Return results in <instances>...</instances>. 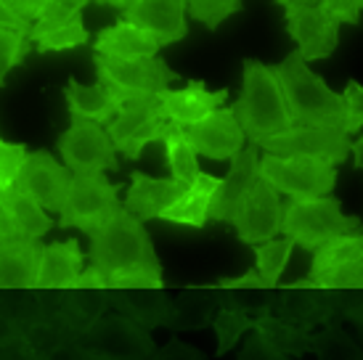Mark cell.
Segmentation results:
<instances>
[{"label":"cell","instance_id":"3","mask_svg":"<svg viewBox=\"0 0 363 360\" xmlns=\"http://www.w3.org/2000/svg\"><path fill=\"white\" fill-rule=\"evenodd\" d=\"M231 111L250 143H257L260 138H268L273 133L286 130L294 125L276 74L271 72V67L255 59L244 61L242 93Z\"/></svg>","mask_w":363,"mask_h":360},{"label":"cell","instance_id":"19","mask_svg":"<svg viewBox=\"0 0 363 360\" xmlns=\"http://www.w3.org/2000/svg\"><path fill=\"white\" fill-rule=\"evenodd\" d=\"M186 189L183 183L175 178H152L146 172H133L130 175V189L125 193L122 207L135 215L141 223L157 220L164 207H170L172 201L181 196Z\"/></svg>","mask_w":363,"mask_h":360},{"label":"cell","instance_id":"14","mask_svg":"<svg viewBox=\"0 0 363 360\" xmlns=\"http://www.w3.org/2000/svg\"><path fill=\"white\" fill-rule=\"evenodd\" d=\"M183 133L196 151V157H207V159L215 162L231 159L233 154H239L244 149V140H247L236 117H233L231 106L228 109H223V106L212 109L207 117L186 125Z\"/></svg>","mask_w":363,"mask_h":360},{"label":"cell","instance_id":"7","mask_svg":"<svg viewBox=\"0 0 363 360\" xmlns=\"http://www.w3.org/2000/svg\"><path fill=\"white\" fill-rule=\"evenodd\" d=\"M164 122L167 120L162 117L157 93H135L125 99L120 111L106 122V135L111 138V146L125 154V159L135 162L149 143L160 140Z\"/></svg>","mask_w":363,"mask_h":360},{"label":"cell","instance_id":"27","mask_svg":"<svg viewBox=\"0 0 363 360\" xmlns=\"http://www.w3.org/2000/svg\"><path fill=\"white\" fill-rule=\"evenodd\" d=\"M292 249H294V241L292 239H268V241H260V244H252V252H255V260H257V276H260V283L262 286H276L284 276V268H286V262L292 257Z\"/></svg>","mask_w":363,"mask_h":360},{"label":"cell","instance_id":"16","mask_svg":"<svg viewBox=\"0 0 363 360\" xmlns=\"http://www.w3.org/2000/svg\"><path fill=\"white\" fill-rule=\"evenodd\" d=\"M257 164H260V151H257L255 143H250L239 154H233L231 170H228L225 178H220V183H218V189H215V193H212L210 199V210H207L210 220H218V223L231 220V215L239 207V201L250 193L255 180L260 178Z\"/></svg>","mask_w":363,"mask_h":360},{"label":"cell","instance_id":"40","mask_svg":"<svg viewBox=\"0 0 363 360\" xmlns=\"http://www.w3.org/2000/svg\"><path fill=\"white\" fill-rule=\"evenodd\" d=\"M93 3H99V6H111V9H117V11H120L122 6L128 3V0H93Z\"/></svg>","mask_w":363,"mask_h":360},{"label":"cell","instance_id":"41","mask_svg":"<svg viewBox=\"0 0 363 360\" xmlns=\"http://www.w3.org/2000/svg\"><path fill=\"white\" fill-rule=\"evenodd\" d=\"M3 85H6V80H0V88H3Z\"/></svg>","mask_w":363,"mask_h":360},{"label":"cell","instance_id":"12","mask_svg":"<svg viewBox=\"0 0 363 360\" xmlns=\"http://www.w3.org/2000/svg\"><path fill=\"white\" fill-rule=\"evenodd\" d=\"M236 236L244 244H260L281 233V199L279 191L262 178L255 180L250 193L239 201V207L233 210L231 220Z\"/></svg>","mask_w":363,"mask_h":360},{"label":"cell","instance_id":"8","mask_svg":"<svg viewBox=\"0 0 363 360\" xmlns=\"http://www.w3.org/2000/svg\"><path fill=\"white\" fill-rule=\"evenodd\" d=\"M255 146L279 157H292V154L315 157L334 167H340L350 157V135L340 128H326V125H292L268 138H260Z\"/></svg>","mask_w":363,"mask_h":360},{"label":"cell","instance_id":"42","mask_svg":"<svg viewBox=\"0 0 363 360\" xmlns=\"http://www.w3.org/2000/svg\"><path fill=\"white\" fill-rule=\"evenodd\" d=\"M6 3H11V6H13V0H6Z\"/></svg>","mask_w":363,"mask_h":360},{"label":"cell","instance_id":"20","mask_svg":"<svg viewBox=\"0 0 363 360\" xmlns=\"http://www.w3.org/2000/svg\"><path fill=\"white\" fill-rule=\"evenodd\" d=\"M64 101H67L72 120H91L101 125V122H109L120 111V106L125 103V96L104 80H96L93 85H80L72 77L64 88Z\"/></svg>","mask_w":363,"mask_h":360},{"label":"cell","instance_id":"23","mask_svg":"<svg viewBox=\"0 0 363 360\" xmlns=\"http://www.w3.org/2000/svg\"><path fill=\"white\" fill-rule=\"evenodd\" d=\"M160 43L152 38L146 30L135 27L130 21L120 19L114 27L99 32V38L93 43L96 53L104 56H117V59H141V56H157L160 53Z\"/></svg>","mask_w":363,"mask_h":360},{"label":"cell","instance_id":"35","mask_svg":"<svg viewBox=\"0 0 363 360\" xmlns=\"http://www.w3.org/2000/svg\"><path fill=\"white\" fill-rule=\"evenodd\" d=\"M340 24H358L361 21L363 0H318Z\"/></svg>","mask_w":363,"mask_h":360},{"label":"cell","instance_id":"36","mask_svg":"<svg viewBox=\"0 0 363 360\" xmlns=\"http://www.w3.org/2000/svg\"><path fill=\"white\" fill-rule=\"evenodd\" d=\"M0 27H6V30H16V32H30L32 21L24 19L21 13H16V9L11 6V3H6V0H0Z\"/></svg>","mask_w":363,"mask_h":360},{"label":"cell","instance_id":"13","mask_svg":"<svg viewBox=\"0 0 363 360\" xmlns=\"http://www.w3.org/2000/svg\"><path fill=\"white\" fill-rule=\"evenodd\" d=\"M69 180L72 170L67 164H61L51 151H32V154L27 151L24 164L13 180V189L35 199L43 210L59 212L69 189Z\"/></svg>","mask_w":363,"mask_h":360},{"label":"cell","instance_id":"5","mask_svg":"<svg viewBox=\"0 0 363 360\" xmlns=\"http://www.w3.org/2000/svg\"><path fill=\"white\" fill-rule=\"evenodd\" d=\"M122 183H106L104 172H72L59 210V228H77L91 236L122 210Z\"/></svg>","mask_w":363,"mask_h":360},{"label":"cell","instance_id":"39","mask_svg":"<svg viewBox=\"0 0 363 360\" xmlns=\"http://www.w3.org/2000/svg\"><path fill=\"white\" fill-rule=\"evenodd\" d=\"M313 3H318V0H276V6H313Z\"/></svg>","mask_w":363,"mask_h":360},{"label":"cell","instance_id":"38","mask_svg":"<svg viewBox=\"0 0 363 360\" xmlns=\"http://www.w3.org/2000/svg\"><path fill=\"white\" fill-rule=\"evenodd\" d=\"M16 236H19V233H16V228H13L9 212H6V207L0 204V241H3V239H16Z\"/></svg>","mask_w":363,"mask_h":360},{"label":"cell","instance_id":"29","mask_svg":"<svg viewBox=\"0 0 363 360\" xmlns=\"http://www.w3.org/2000/svg\"><path fill=\"white\" fill-rule=\"evenodd\" d=\"M292 286H318V289H361L363 286V260H350L342 265L326 268L321 273H308V279Z\"/></svg>","mask_w":363,"mask_h":360},{"label":"cell","instance_id":"28","mask_svg":"<svg viewBox=\"0 0 363 360\" xmlns=\"http://www.w3.org/2000/svg\"><path fill=\"white\" fill-rule=\"evenodd\" d=\"M350 260H363V236L361 233H342L334 239L323 241L321 247L313 249L311 273H321L326 268L342 265Z\"/></svg>","mask_w":363,"mask_h":360},{"label":"cell","instance_id":"15","mask_svg":"<svg viewBox=\"0 0 363 360\" xmlns=\"http://www.w3.org/2000/svg\"><path fill=\"white\" fill-rule=\"evenodd\" d=\"M120 19L146 30L162 48L189 35L186 0H128L120 9Z\"/></svg>","mask_w":363,"mask_h":360},{"label":"cell","instance_id":"22","mask_svg":"<svg viewBox=\"0 0 363 360\" xmlns=\"http://www.w3.org/2000/svg\"><path fill=\"white\" fill-rule=\"evenodd\" d=\"M40 244L35 239L0 241V289H35Z\"/></svg>","mask_w":363,"mask_h":360},{"label":"cell","instance_id":"6","mask_svg":"<svg viewBox=\"0 0 363 360\" xmlns=\"http://www.w3.org/2000/svg\"><path fill=\"white\" fill-rule=\"evenodd\" d=\"M257 172L265 183L286 196H326L337 189V167L315 157H279L265 151Z\"/></svg>","mask_w":363,"mask_h":360},{"label":"cell","instance_id":"9","mask_svg":"<svg viewBox=\"0 0 363 360\" xmlns=\"http://www.w3.org/2000/svg\"><path fill=\"white\" fill-rule=\"evenodd\" d=\"M93 67H96V77L114 85L125 99H130L135 93H160L170 82L181 80V74H175L167 67V61H162L160 56L117 59V56L93 53Z\"/></svg>","mask_w":363,"mask_h":360},{"label":"cell","instance_id":"18","mask_svg":"<svg viewBox=\"0 0 363 360\" xmlns=\"http://www.w3.org/2000/svg\"><path fill=\"white\" fill-rule=\"evenodd\" d=\"M85 265V254L80 249V241H56L43 244L38 257V289H77V279Z\"/></svg>","mask_w":363,"mask_h":360},{"label":"cell","instance_id":"34","mask_svg":"<svg viewBox=\"0 0 363 360\" xmlns=\"http://www.w3.org/2000/svg\"><path fill=\"white\" fill-rule=\"evenodd\" d=\"M24 157H27V146L0 140V191L13 186L16 172H19V167L24 164Z\"/></svg>","mask_w":363,"mask_h":360},{"label":"cell","instance_id":"4","mask_svg":"<svg viewBox=\"0 0 363 360\" xmlns=\"http://www.w3.org/2000/svg\"><path fill=\"white\" fill-rule=\"evenodd\" d=\"M281 233L286 239H292L297 247L313 252L334 236L361 233V220L342 215L340 201L332 193L289 196V201L281 204Z\"/></svg>","mask_w":363,"mask_h":360},{"label":"cell","instance_id":"32","mask_svg":"<svg viewBox=\"0 0 363 360\" xmlns=\"http://www.w3.org/2000/svg\"><path fill=\"white\" fill-rule=\"evenodd\" d=\"M30 48L32 45L24 32L0 27V80H6V74L13 67H19L21 61H24V56L30 53Z\"/></svg>","mask_w":363,"mask_h":360},{"label":"cell","instance_id":"17","mask_svg":"<svg viewBox=\"0 0 363 360\" xmlns=\"http://www.w3.org/2000/svg\"><path fill=\"white\" fill-rule=\"evenodd\" d=\"M228 99V90H207L202 80H191L183 90H170L164 88L157 93V101H160V111L167 122H175V125H191V122L207 117L212 109L223 106Z\"/></svg>","mask_w":363,"mask_h":360},{"label":"cell","instance_id":"24","mask_svg":"<svg viewBox=\"0 0 363 360\" xmlns=\"http://www.w3.org/2000/svg\"><path fill=\"white\" fill-rule=\"evenodd\" d=\"M0 204L9 212L16 233L24 236V239L40 241L53 228V220L45 215V210H43L40 204L35 199H30L27 193H21L19 189H13V186L0 191Z\"/></svg>","mask_w":363,"mask_h":360},{"label":"cell","instance_id":"21","mask_svg":"<svg viewBox=\"0 0 363 360\" xmlns=\"http://www.w3.org/2000/svg\"><path fill=\"white\" fill-rule=\"evenodd\" d=\"M220 178L207 175V172H196V178L181 191V196L172 201L170 207H164L160 220L175 223V225H186V228H204L207 225V210H210V199L215 189H218Z\"/></svg>","mask_w":363,"mask_h":360},{"label":"cell","instance_id":"10","mask_svg":"<svg viewBox=\"0 0 363 360\" xmlns=\"http://www.w3.org/2000/svg\"><path fill=\"white\" fill-rule=\"evenodd\" d=\"M59 151L72 172H104L120 167L111 138L99 122L91 120H72L69 128L59 135Z\"/></svg>","mask_w":363,"mask_h":360},{"label":"cell","instance_id":"25","mask_svg":"<svg viewBox=\"0 0 363 360\" xmlns=\"http://www.w3.org/2000/svg\"><path fill=\"white\" fill-rule=\"evenodd\" d=\"M162 146H164V157H167V167H170V178H175L178 183L189 186L196 172H199V159H196V151L189 143L186 133L181 125L175 122H164L162 128Z\"/></svg>","mask_w":363,"mask_h":360},{"label":"cell","instance_id":"30","mask_svg":"<svg viewBox=\"0 0 363 360\" xmlns=\"http://www.w3.org/2000/svg\"><path fill=\"white\" fill-rule=\"evenodd\" d=\"M244 6V0H186V11L189 16L196 21H202L207 30H218L223 21L239 13Z\"/></svg>","mask_w":363,"mask_h":360},{"label":"cell","instance_id":"11","mask_svg":"<svg viewBox=\"0 0 363 360\" xmlns=\"http://www.w3.org/2000/svg\"><path fill=\"white\" fill-rule=\"evenodd\" d=\"M286 32L297 43V53L308 64L329 59L340 45V21L321 3L313 6H284Z\"/></svg>","mask_w":363,"mask_h":360},{"label":"cell","instance_id":"2","mask_svg":"<svg viewBox=\"0 0 363 360\" xmlns=\"http://www.w3.org/2000/svg\"><path fill=\"white\" fill-rule=\"evenodd\" d=\"M271 72L279 80L294 125H326L342 130V96H337L315 72H311L308 61L297 50H292L281 64L271 67Z\"/></svg>","mask_w":363,"mask_h":360},{"label":"cell","instance_id":"1","mask_svg":"<svg viewBox=\"0 0 363 360\" xmlns=\"http://www.w3.org/2000/svg\"><path fill=\"white\" fill-rule=\"evenodd\" d=\"M91 265L82 268L77 289H160L162 265L154 244L135 215L122 207L88 236Z\"/></svg>","mask_w":363,"mask_h":360},{"label":"cell","instance_id":"26","mask_svg":"<svg viewBox=\"0 0 363 360\" xmlns=\"http://www.w3.org/2000/svg\"><path fill=\"white\" fill-rule=\"evenodd\" d=\"M30 45L38 53H53V50H72V48H82L85 43L91 40V35L82 24V13L74 16V19L64 21L59 27H51V30L43 32H32L27 35Z\"/></svg>","mask_w":363,"mask_h":360},{"label":"cell","instance_id":"31","mask_svg":"<svg viewBox=\"0 0 363 360\" xmlns=\"http://www.w3.org/2000/svg\"><path fill=\"white\" fill-rule=\"evenodd\" d=\"M88 3H93V0H48V3L43 6L40 13H38V19L32 21V27L27 35L51 30V27H59V24H64V21L80 16L82 9H85Z\"/></svg>","mask_w":363,"mask_h":360},{"label":"cell","instance_id":"37","mask_svg":"<svg viewBox=\"0 0 363 360\" xmlns=\"http://www.w3.org/2000/svg\"><path fill=\"white\" fill-rule=\"evenodd\" d=\"M45 3H48V0H13V9H16V13H21L24 19L35 21Z\"/></svg>","mask_w":363,"mask_h":360},{"label":"cell","instance_id":"33","mask_svg":"<svg viewBox=\"0 0 363 360\" xmlns=\"http://www.w3.org/2000/svg\"><path fill=\"white\" fill-rule=\"evenodd\" d=\"M342 96V106H345V125L342 130L347 133V135H355V133L361 130L363 125V85L358 80H350L347 82V88H345V93H340Z\"/></svg>","mask_w":363,"mask_h":360}]
</instances>
